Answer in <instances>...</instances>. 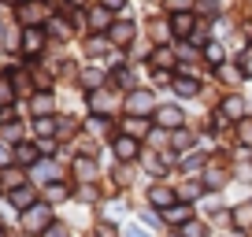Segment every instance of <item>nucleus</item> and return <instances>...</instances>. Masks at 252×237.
<instances>
[{
  "instance_id": "1",
  "label": "nucleus",
  "mask_w": 252,
  "mask_h": 237,
  "mask_svg": "<svg viewBox=\"0 0 252 237\" xmlns=\"http://www.w3.org/2000/svg\"><path fill=\"white\" fill-rule=\"evenodd\" d=\"M137 167H141V174L149 178V182H167V178H174V171H178V152H171V148H149V145H145Z\"/></svg>"
},
{
  "instance_id": "2",
  "label": "nucleus",
  "mask_w": 252,
  "mask_h": 237,
  "mask_svg": "<svg viewBox=\"0 0 252 237\" xmlns=\"http://www.w3.org/2000/svg\"><path fill=\"white\" fill-rule=\"evenodd\" d=\"M86 96V115H123V93L111 86L96 89V93H82Z\"/></svg>"
},
{
  "instance_id": "3",
  "label": "nucleus",
  "mask_w": 252,
  "mask_h": 237,
  "mask_svg": "<svg viewBox=\"0 0 252 237\" xmlns=\"http://www.w3.org/2000/svg\"><path fill=\"white\" fill-rule=\"evenodd\" d=\"M197 211L204 215L215 230H230V204H226V193H208V197L197 204Z\"/></svg>"
},
{
  "instance_id": "4",
  "label": "nucleus",
  "mask_w": 252,
  "mask_h": 237,
  "mask_svg": "<svg viewBox=\"0 0 252 237\" xmlns=\"http://www.w3.org/2000/svg\"><path fill=\"white\" fill-rule=\"evenodd\" d=\"M167 93H171L174 100H182V104L200 100V93H204V74H186V71H174L171 89H167Z\"/></svg>"
},
{
  "instance_id": "5",
  "label": "nucleus",
  "mask_w": 252,
  "mask_h": 237,
  "mask_svg": "<svg viewBox=\"0 0 252 237\" xmlns=\"http://www.w3.org/2000/svg\"><path fill=\"white\" fill-rule=\"evenodd\" d=\"M152 122H156V126H163V130L186 126V122H189V111H186V104H182V100L167 96V100L156 104V111H152Z\"/></svg>"
},
{
  "instance_id": "6",
  "label": "nucleus",
  "mask_w": 252,
  "mask_h": 237,
  "mask_svg": "<svg viewBox=\"0 0 252 237\" xmlns=\"http://www.w3.org/2000/svg\"><path fill=\"white\" fill-rule=\"evenodd\" d=\"M108 152H111V159H115V163H137V159H141V152H145V141L119 130V134L108 141Z\"/></svg>"
},
{
  "instance_id": "7",
  "label": "nucleus",
  "mask_w": 252,
  "mask_h": 237,
  "mask_svg": "<svg viewBox=\"0 0 252 237\" xmlns=\"http://www.w3.org/2000/svg\"><path fill=\"white\" fill-rule=\"evenodd\" d=\"M52 219H56V207L48 204L45 197H41V200H37L33 207L19 211V222H23V230H26V234H33V237H41V230H45V226H48Z\"/></svg>"
},
{
  "instance_id": "8",
  "label": "nucleus",
  "mask_w": 252,
  "mask_h": 237,
  "mask_svg": "<svg viewBox=\"0 0 252 237\" xmlns=\"http://www.w3.org/2000/svg\"><path fill=\"white\" fill-rule=\"evenodd\" d=\"M156 93H152V86H137L130 89V93H123V115H152L156 111Z\"/></svg>"
},
{
  "instance_id": "9",
  "label": "nucleus",
  "mask_w": 252,
  "mask_h": 237,
  "mask_svg": "<svg viewBox=\"0 0 252 237\" xmlns=\"http://www.w3.org/2000/svg\"><path fill=\"white\" fill-rule=\"evenodd\" d=\"M141 200H145V204H149V207H156V211H163V207H171L174 200H178V193H174V178H167V182H149V178H145Z\"/></svg>"
},
{
  "instance_id": "10",
  "label": "nucleus",
  "mask_w": 252,
  "mask_h": 237,
  "mask_svg": "<svg viewBox=\"0 0 252 237\" xmlns=\"http://www.w3.org/2000/svg\"><path fill=\"white\" fill-rule=\"evenodd\" d=\"M71 182L82 185V182H104V171L96 163V156H71Z\"/></svg>"
},
{
  "instance_id": "11",
  "label": "nucleus",
  "mask_w": 252,
  "mask_h": 237,
  "mask_svg": "<svg viewBox=\"0 0 252 237\" xmlns=\"http://www.w3.org/2000/svg\"><path fill=\"white\" fill-rule=\"evenodd\" d=\"M167 148L171 152H193V148H200V130L193 126V122H186V126H174L171 130V137H167Z\"/></svg>"
},
{
  "instance_id": "12",
  "label": "nucleus",
  "mask_w": 252,
  "mask_h": 237,
  "mask_svg": "<svg viewBox=\"0 0 252 237\" xmlns=\"http://www.w3.org/2000/svg\"><path fill=\"white\" fill-rule=\"evenodd\" d=\"M208 159H212V148H193V152H182L178 156V171H174V178H186V174H200L208 167Z\"/></svg>"
},
{
  "instance_id": "13",
  "label": "nucleus",
  "mask_w": 252,
  "mask_h": 237,
  "mask_svg": "<svg viewBox=\"0 0 252 237\" xmlns=\"http://www.w3.org/2000/svg\"><path fill=\"white\" fill-rule=\"evenodd\" d=\"M60 178H63V167L56 163V156H41L37 163L30 167V182L41 185V189H45L48 182H60Z\"/></svg>"
},
{
  "instance_id": "14",
  "label": "nucleus",
  "mask_w": 252,
  "mask_h": 237,
  "mask_svg": "<svg viewBox=\"0 0 252 237\" xmlns=\"http://www.w3.org/2000/svg\"><path fill=\"white\" fill-rule=\"evenodd\" d=\"M108 86L119 89V93H130V89H137V86H141V82H137V63L108 67Z\"/></svg>"
},
{
  "instance_id": "15",
  "label": "nucleus",
  "mask_w": 252,
  "mask_h": 237,
  "mask_svg": "<svg viewBox=\"0 0 252 237\" xmlns=\"http://www.w3.org/2000/svg\"><path fill=\"white\" fill-rule=\"evenodd\" d=\"M219 108H222V111H226V115L237 122V118H245V115L252 111V100L241 93V89H222V96H219Z\"/></svg>"
},
{
  "instance_id": "16",
  "label": "nucleus",
  "mask_w": 252,
  "mask_h": 237,
  "mask_svg": "<svg viewBox=\"0 0 252 237\" xmlns=\"http://www.w3.org/2000/svg\"><path fill=\"white\" fill-rule=\"evenodd\" d=\"M174 193H178V200H186V204H200V200L208 197L204 182H200V174H186V178H174Z\"/></svg>"
},
{
  "instance_id": "17",
  "label": "nucleus",
  "mask_w": 252,
  "mask_h": 237,
  "mask_svg": "<svg viewBox=\"0 0 252 237\" xmlns=\"http://www.w3.org/2000/svg\"><path fill=\"white\" fill-rule=\"evenodd\" d=\"M149 71H174L178 67V56H174V41H163V45H152L149 52Z\"/></svg>"
},
{
  "instance_id": "18",
  "label": "nucleus",
  "mask_w": 252,
  "mask_h": 237,
  "mask_svg": "<svg viewBox=\"0 0 252 237\" xmlns=\"http://www.w3.org/2000/svg\"><path fill=\"white\" fill-rule=\"evenodd\" d=\"M108 37H111V45H115V48L137 45V23H134V19H115L111 30H108Z\"/></svg>"
},
{
  "instance_id": "19",
  "label": "nucleus",
  "mask_w": 252,
  "mask_h": 237,
  "mask_svg": "<svg viewBox=\"0 0 252 237\" xmlns=\"http://www.w3.org/2000/svg\"><path fill=\"white\" fill-rule=\"evenodd\" d=\"M78 86H82V93H96V89H104V86H108V67L86 63L78 71Z\"/></svg>"
},
{
  "instance_id": "20",
  "label": "nucleus",
  "mask_w": 252,
  "mask_h": 237,
  "mask_svg": "<svg viewBox=\"0 0 252 237\" xmlns=\"http://www.w3.org/2000/svg\"><path fill=\"white\" fill-rule=\"evenodd\" d=\"M126 211H130V200H126V193H115V197H104L100 200V215L96 219H108V222H123L126 219Z\"/></svg>"
},
{
  "instance_id": "21",
  "label": "nucleus",
  "mask_w": 252,
  "mask_h": 237,
  "mask_svg": "<svg viewBox=\"0 0 252 237\" xmlns=\"http://www.w3.org/2000/svg\"><path fill=\"white\" fill-rule=\"evenodd\" d=\"M8 200H11V207H15V211H26V207H33V204L41 200V185L23 182V185H15V189H8Z\"/></svg>"
},
{
  "instance_id": "22",
  "label": "nucleus",
  "mask_w": 252,
  "mask_h": 237,
  "mask_svg": "<svg viewBox=\"0 0 252 237\" xmlns=\"http://www.w3.org/2000/svg\"><path fill=\"white\" fill-rule=\"evenodd\" d=\"M167 23H171L174 41H186L189 33L200 26V15H197V11H174V15H167Z\"/></svg>"
},
{
  "instance_id": "23",
  "label": "nucleus",
  "mask_w": 252,
  "mask_h": 237,
  "mask_svg": "<svg viewBox=\"0 0 252 237\" xmlns=\"http://www.w3.org/2000/svg\"><path fill=\"white\" fill-rule=\"evenodd\" d=\"M230 230H245L252 234V197H241L230 204Z\"/></svg>"
},
{
  "instance_id": "24",
  "label": "nucleus",
  "mask_w": 252,
  "mask_h": 237,
  "mask_svg": "<svg viewBox=\"0 0 252 237\" xmlns=\"http://www.w3.org/2000/svg\"><path fill=\"white\" fill-rule=\"evenodd\" d=\"M200 56H204L208 71H219L222 63H230V45H226V41H219V37H212L204 48H200Z\"/></svg>"
},
{
  "instance_id": "25",
  "label": "nucleus",
  "mask_w": 252,
  "mask_h": 237,
  "mask_svg": "<svg viewBox=\"0 0 252 237\" xmlns=\"http://www.w3.org/2000/svg\"><path fill=\"white\" fill-rule=\"evenodd\" d=\"M226 141L234 145L237 152H252V111H249L245 118H237V122H234V130H230Z\"/></svg>"
},
{
  "instance_id": "26",
  "label": "nucleus",
  "mask_w": 252,
  "mask_h": 237,
  "mask_svg": "<svg viewBox=\"0 0 252 237\" xmlns=\"http://www.w3.org/2000/svg\"><path fill=\"white\" fill-rule=\"evenodd\" d=\"M197 215V204H186V200H174L171 207H163V222H167V230H178L182 222H189Z\"/></svg>"
},
{
  "instance_id": "27",
  "label": "nucleus",
  "mask_w": 252,
  "mask_h": 237,
  "mask_svg": "<svg viewBox=\"0 0 252 237\" xmlns=\"http://www.w3.org/2000/svg\"><path fill=\"white\" fill-rule=\"evenodd\" d=\"M212 74L222 82V89H241L245 82H249V74H245V67L237 63V59H234V63H222L219 71H212Z\"/></svg>"
},
{
  "instance_id": "28",
  "label": "nucleus",
  "mask_w": 252,
  "mask_h": 237,
  "mask_svg": "<svg viewBox=\"0 0 252 237\" xmlns=\"http://www.w3.org/2000/svg\"><path fill=\"white\" fill-rule=\"evenodd\" d=\"M119 130L145 141V137H149V130H152V115H119Z\"/></svg>"
},
{
  "instance_id": "29",
  "label": "nucleus",
  "mask_w": 252,
  "mask_h": 237,
  "mask_svg": "<svg viewBox=\"0 0 252 237\" xmlns=\"http://www.w3.org/2000/svg\"><path fill=\"white\" fill-rule=\"evenodd\" d=\"M41 197L48 200V204H63V200H74V182L71 178H60V182H48L45 189H41Z\"/></svg>"
},
{
  "instance_id": "30",
  "label": "nucleus",
  "mask_w": 252,
  "mask_h": 237,
  "mask_svg": "<svg viewBox=\"0 0 252 237\" xmlns=\"http://www.w3.org/2000/svg\"><path fill=\"white\" fill-rule=\"evenodd\" d=\"M111 23H115V11H108L100 0H96L93 8L86 11V26H93L96 33H108V30H111Z\"/></svg>"
},
{
  "instance_id": "31",
  "label": "nucleus",
  "mask_w": 252,
  "mask_h": 237,
  "mask_svg": "<svg viewBox=\"0 0 252 237\" xmlns=\"http://www.w3.org/2000/svg\"><path fill=\"white\" fill-rule=\"evenodd\" d=\"M111 48H115V45H111V37H108V33H93V37H86L82 52H86L89 59H108V56H111Z\"/></svg>"
},
{
  "instance_id": "32",
  "label": "nucleus",
  "mask_w": 252,
  "mask_h": 237,
  "mask_svg": "<svg viewBox=\"0 0 252 237\" xmlns=\"http://www.w3.org/2000/svg\"><path fill=\"white\" fill-rule=\"evenodd\" d=\"M30 115H56V93H48V89H37V93L30 96Z\"/></svg>"
},
{
  "instance_id": "33",
  "label": "nucleus",
  "mask_w": 252,
  "mask_h": 237,
  "mask_svg": "<svg viewBox=\"0 0 252 237\" xmlns=\"http://www.w3.org/2000/svg\"><path fill=\"white\" fill-rule=\"evenodd\" d=\"M11 152H15V163H19V167H26V171H30V167L41 159V145H37V141H19Z\"/></svg>"
},
{
  "instance_id": "34",
  "label": "nucleus",
  "mask_w": 252,
  "mask_h": 237,
  "mask_svg": "<svg viewBox=\"0 0 252 237\" xmlns=\"http://www.w3.org/2000/svg\"><path fill=\"white\" fill-rule=\"evenodd\" d=\"M137 222H145V226H149L152 234H159V237L167 234V222H163V211H156V207H149V204H141V207H137Z\"/></svg>"
},
{
  "instance_id": "35",
  "label": "nucleus",
  "mask_w": 252,
  "mask_h": 237,
  "mask_svg": "<svg viewBox=\"0 0 252 237\" xmlns=\"http://www.w3.org/2000/svg\"><path fill=\"white\" fill-rule=\"evenodd\" d=\"M178 230H182V234H186V237H215V226H212V222H208V219H204V215H200V211L193 215V219H189V222H182Z\"/></svg>"
},
{
  "instance_id": "36",
  "label": "nucleus",
  "mask_w": 252,
  "mask_h": 237,
  "mask_svg": "<svg viewBox=\"0 0 252 237\" xmlns=\"http://www.w3.org/2000/svg\"><path fill=\"white\" fill-rule=\"evenodd\" d=\"M19 45H23V52H26V56H37L41 48H45V30H41V26H26V30H23V41H19Z\"/></svg>"
},
{
  "instance_id": "37",
  "label": "nucleus",
  "mask_w": 252,
  "mask_h": 237,
  "mask_svg": "<svg viewBox=\"0 0 252 237\" xmlns=\"http://www.w3.org/2000/svg\"><path fill=\"white\" fill-rule=\"evenodd\" d=\"M33 137H37V141L56 137V115H37L33 118Z\"/></svg>"
},
{
  "instance_id": "38",
  "label": "nucleus",
  "mask_w": 252,
  "mask_h": 237,
  "mask_svg": "<svg viewBox=\"0 0 252 237\" xmlns=\"http://www.w3.org/2000/svg\"><path fill=\"white\" fill-rule=\"evenodd\" d=\"M89 237H123V222H108V219H96Z\"/></svg>"
},
{
  "instance_id": "39",
  "label": "nucleus",
  "mask_w": 252,
  "mask_h": 237,
  "mask_svg": "<svg viewBox=\"0 0 252 237\" xmlns=\"http://www.w3.org/2000/svg\"><path fill=\"white\" fill-rule=\"evenodd\" d=\"M41 19H45V11L37 8V4H19V23H26V26H41Z\"/></svg>"
},
{
  "instance_id": "40",
  "label": "nucleus",
  "mask_w": 252,
  "mask_h": 237,
  "mask_svg": "<svg viewBox=\"0 0 252 237\" xmlns=\"http://www.w3.org/2000/svg\"><path fill=\"white\" fill-rule=\"evenodd\" d=\"M41 237H74V230H71L67 219H52L45 230H41Z\"/></svg>"
},
{
  "instance_id": "41",
  "label": "nucleus",
  "mask_w": 252,
  "mask_h": 237,
  "mask_svg": "<svg viewBox=\"0 0 252 237\" xmlns=\"http://www.w3.org/2000/svg\"><path fill=\"white\" fill-rule=\"evenodd\" d=\"M45 30H48V33H52V37H60V41H67V37H71V33H74V26H71V23H67V19H48V26H45Z\"/></svg>"
},
{
  "instance_id": "42",
  "label": "nucleus",
  "mask_w": 252,
  "mask_h": 237,
  "mask_svg": "<svg viewBox=\"0 0 252 237\" xmlns=\"http://www.w3.org/2000/svg\"><path fill=\"white\" fill-rule=\"evenodd\" d=\"M197 15L200 19H219L222 15V0H197Z\"/></svg>"
},
{
  "instance_id": "43",
  "label": "nucleus",
  "mask_w": 252,
  "mask_h": 237,
  "mask_svg": "<svg viewBox=\"0 0 252 237\" xmlns=\"http://www.w3.org/2000/svg\"><path fill=\"white\" fill-rule=\"evenodd\" d=\"M15 96H19L15 82H11V78H0V108H8V104H15Z\"/></svg>"
},
{
  "instance_id": "44",
  "label": "nucleus",
  "mask_w": 252,
  "mask_h": 237,
  "mask_svg": "<svg viewBox=\"0 0 252 237\" xmlns=\"http://www.w3.org/2000/svg\"><path fill=\"white\" fill-rule=\"evenodd\" d=\"M123 237H159V234H152V230L149 226H145V222H126V226H123Z\"/></svg>"
},
{
  "instance_id": "45",
  "label": "nucleus",
  "mask_w": 252,
  "mask_h": 237,
  "mask_svg": "<svg viewBox=\"0 0 252 237\" xmlns=\"http://www.w3.org/2000/svg\"><path fill=\"white\" fill-rule=\"evenodd\" d=\"M163 11L174 15V11H197V0H163Z\"/></svg>"
},
{
  "instance_id": "46",
  "label": "nucleus",
  "mask_w": 252,
  "mask_h": 237,
  "mask_svg": "<svg viewBox=\"0 0 252 237\" xmlns=\"http://www.w3.org/2000/svg\"><path fill=\"white\" fill-rule=\"evenodd\" d=\"M171 78H174V71H152V86H159V89H171Z\"/></svg>"
},
{
  "instance_id": "47",
  "label": "nucleus",
  "mask_w": 252,
  "mask_h": 237,
  "mask_svg": "<svg viewBox=\"0 0 252 237\" xmlns=\"http://www.w3.org/2000/svg\"><path fill=\"white\" fill-rule=\"evenodd\" d=\"M100 4H104L108 11H115V15H119V11H126V4H130V0H100Z\"/></svg>"
},
{
  "instance_id": "48",
  "label": "nucleus",
  "mask_w": 252,
  "mask_h": 237,
  "mask_svg": "<svg viewBox=\"0 0 252 237\" xmlns=\"http://www.w3.org/2000/svg\"><path fill=\"white\" fill-rule=\"evenodd\" d=\"M226 237H252V234H245V230H226Z\"/></svg>"
},
{
  "instance_id": "49",
  "label": "nucleus",
  "mask_w": 252,
  "mask_h": 237,
  "mask_svg": "<svg viewBox=\"0 0 252 237\" xmlns=\"http://www.w3.org/2000/svg\"><path fill=\"white\" fill-rule=\"evenodd\" d=\"M163 237H186V234H182V230H167Z\"/></svg>"
},
{
  "instance_id": "50",
  "label": "nucleus",
  "mask_w": 252,
  "mask_h": 237,
  "mask_svg": "<svg viewBox=\"0 0 252 237\" xmlns=\"http://www.w3.org/2000/svg\"><path fill=\"white\" fill-rule=\"evenodd\" d=\"M74 4H86V0H74Z\"/></svg>"
},
{
  "instance_id": "51",
  "label": "nucleus",
  "mask_w": 252,
  "mask_h": 237,
  "mask_svg": "<svg viewBox=\"0 0 252 237\" xmlns=\"http://www.w3.org/2000/svg\"><path fill=\"white\" fill-rule=\"evenodd\" d=\"M0 237H8V234H4V230H0Z\"/></svg>"
},
{
  "instance_id": "52",
  "label": "nucleus",
  "mask_w": 252,
  "mask_h": 237,
  "mask_svg": "<svg viewBox=\"0 0 252 237\" xmlns=\"http://www.w3.org/2000/svg\"><path fill=\"white\" fill-rule=\"evenodd\" d=\"M0 111H4V108H0Z\"/></svg>"
}]
</instances>
